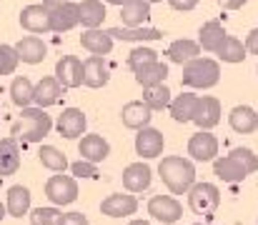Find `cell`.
Listing matches in <instances>:
<instances>
[{
	"mask_svg": "<svg viewBox=\"0 0 258 225\" xmlns=\"http://www.w3.org/2000/svg\"><path fill=\"white\" fill-rule=\"evenodd\" d=\"M20 63L15 45H0V75H10Z\"/></svg>",
	"mask_w": 258,
	"mask_h": 225,
	"instance_id": "37",
	"label": "cell"
},
{
	"mask_svg": "<svg viewBox=\"0 0 258 225\" xmlns=\"http://www.w3.org/2000/svg\"><path fill=\"white\" fill-rule=\"evenodd\" d=\"M193 225H203V223H193Z\"/></svg>",
	"mask_w": 258,
	"mask_h": 225,
	"instance_id": "51",
	"label": "cell"
},
{
	"mask_svg": "<svg viewBox=\"0 0 258 225\" xmlns=\"http://www.w3.org/2000/svg\"><path fill=\"white\" fill-rule=\"evenodd\" d=\"M20 168V148L18 138H3L0 140V175H13Z\"/></svg>",
	"mask_w": 258,
	"mask_h": 225,
	"instance_id": "26",
	"label": "cell"
},
{
	"mask_svg": "<svg viewBox=\"0 0 258 225\" xmlns=\"http://www.w3.org/2000/svg\"><path fill=\"white\" fill-rule=\"evenodd\" d=\"M246 53H248V48H246L238 38L228 35V38L223 40V45L218 48L216 55H218L223 63H243V60H246Z\"/></svg>",
	"mask_w": 258,
	"mask_h": 225,
	"instance_id": "34",
	"label": "cell"
},
{
	"mask_svg": "<svg viewBox=\"0 0 258 225\" xmlns=\"http://www.w3.org/2000/svg\"><path fill=\"white\" fill-rule=\"evenodd\" d=\"M248 0H218V5L223 8V10H238V8H243Z\"/></svg>",
	"mask_w": 258,
	"mask_h": 225,
	"instance_id": "45",
	"label": "cell"
},
{
	"mask_svg": "<svg viewBox=\"0 0 258 225\" xmlns=\"http://www.w3.org/2000/svg\"><path fill=\"white\" fill-rule=\"evenodd\" d=\"M228 125L233 128V133L238 135H248L258 128V113L251 105H236L228 113Z\"/></svg>",
	"mask_w": 258,
	"mask_h": 225,
	"instance_id": "16",
	"label": "cell"
},
{
	"mask_svg": "<svg viewBox=\"0 0 258 225\" xmlns=\"http://www.w3.org/2000/svg\"><path fill=\"white\" fill-rule=\"evenodd\" d=\"M148 215H153L156 220H161L166 225H173L180 220L183 208H180V203L173 195H153L148 200Z\"/></svg>",
	"mask_w": 258,
	"mask_h": 225,
	"instance_id": "6",
	"label": "cell"
},
{
	"mask_svg": "<svg viewBox=\"0 0 258 225\" xmlns=\"http://www.w3.org/2000/svg\"><path fill=\"white\" fill-rule=\"evenodd\" d=\"M73 175H78V178H98L100 173H98V168H95V163H90V160H78V163H73Z\"/></svg>",
	"mask_w": 258,
	"mask_h": 225,
	"instance_id": "41",
	"label": "cell"
},
{
	"mask_svg": "<svg viewBox=\"0 0 258 225\" xmlns=\"http://www.w3.org/2000/svg\"><path fill=\"white\" fill-rule=\"evenodd\" d=\"M213 173H216V178H221L223 183H241L246 175H251L233 155L216 158V160H213Z\"/></svg>",
	"mask_w": 258,
	"mask_h": 225,
	"instance_id": "18",
	"label": "cell"
},
{
	"mask_svg": "<svg viewBox=\"0 0 258 225\" xmlns=\"http://www.w3.org/2000/svg\"><path fill=\"white\" fill-rule=\"evenodd\" d=\"M128 225H151V223H148V220H131Z\"/></svg>",
	"mask_w": 258,
	"mask_h": 225,
	"instance_id": "48",
	"label": "cell"
},
{
	"mask_svg": "<svg viewBox=\"0 0 258 225\" xmlns=\"http://www.w3.org/2000/svg\"><path fill=\"white\" fill-rule=\"evenodd\" d=\"M193 123H196L201 130H211V128H216V125L221 123V103H218V98H213V95H203V98L198 100V110H196Z\"/></svg>",
	"mask_w": 258,
	"mask_h": 225,
	"instance_id": "14",
	"label": "cell"
},
{
	"mask_svg": "<svg viewBox=\"0 0 258 225\" xmlns=\"http://www.w3.org/2000/svg\"><path fill=\"white\" fill-rule=\"evenodd\" d=\"M231 155L248 170V173H256L258 170V155L253 153V150H248V148H233L231 150Z\"/></svg>",
	"mask_w": 258,
	"mask_h": 225,
	"instance_id": "39",
	"label": "cell"
},
{
	"mask_svg": "<svg viewBox=\"0 0 258 225\" xmlns=\"http://www.w3.org/2000/svg\"><path fill=\"white\" fill-rule=\"evenodd\" d=\"M63 83L58 80V78H43L38 85H35V98H33V103L38 105V108H48V105H55L58 100H60V95H63Z\"/></svg>",
	"mask_w": 258,
	"mask_h": 225,
	"instance_id": "22",
	"label": "cell"
},
{
	"mask_svg": "<svg viewBox=\"0 0 258 225\" xmlns=\"http://www.w3.org/2000/svg\"><path fill=\"white\" fill-rule=\"evenodd\" d=\"M221 80V65L211 58H193L183 65V75H180V83L188 85V88H201V90H208L213 85H218Z\"/></svg>",
	"mask_w": 258,
	"mask_h": 225,
	"instance_id": "3",
	"label": "cell"
},
{
	"mask_svg": "<svg viewBox=\"0 0 258 225\" xmlns=\"http://www.w3.org/2000/svg\"><path fill=\"white\" fill-rule=\"evenodd\" d=\"M120 118H123V125L131 128V130H141L151 123L153 118V108L146 103V100H131L123 105L120 110Z\"/></svg>",
	"mask_w": 258,
	"mask_h": 225,
	"instance_id": "12",
	"label": "cell"
},
{
	"mask_svg": "<svg viewBox=\"0 0 258 225\" xmlns=\"http://www.w3.org/2000/svg\"><path fill=\"white\" fill-rule=\"evenodd\" d=\"M10 98H13L15 105L28 108V105L33 103V98H35V85H33L25 75H20V78H15V80L10 83Z\"/></svg>",
	"mask_w": 258,
	"mask_h": 225,
	"instance_id": "32",
	"label": "cell"
},
{
	"mask_svg": "<svg viewBox=\"0 0 258 225\" xmlns=\"http://www.w3.org/2000/svg\"><path fill=\"white\" fill-rule=\"evenodd\" d=\"M156 60H158V53L151 50V48H136V50H131V55H128V65H131L133 70H138V68L148 65V63H156Z\"/></svg>",
	"mask_w": 258,
	"mask_h": 225,
	"instance_id": "38",
	"label": "cell"
},
{
	"mask_svg": "<svg viewBox=\"0 0 258 225\" xmlns=\"http://www.w3.org/2000/svg\"><path fill=\"white\" fill-rule=\"evenodd\" d=\"M81 45L86 48L90 55H108L113 50V35L108 30H98V28H88L81 35Z\"/></svg>",
	"mask_w": 258,
	"mask_h": 225,
	"instance_id": "19",
	"label": "cell"
},
{
	"mask_svg": "<svg viewBox=\"0 0 258 225\" xmlns=\"http://www.w3.org/2000/svg\"><path fill=\"white\" fill-rule=\"evenodd\" d=\"M15 50H18L20 60H23V63H28V65L43 63V60H45V55H48L45 43H43L40 38H35V35H25V38H20V40L15 43Z\"/></svg>",
	"mask_w": 258,
	"mask_h": 225,
	"instance_id": "17",
	"label": "cell"
},
{
	"mask_svg": "<svg viewBox=\"0 0 258 225\" xmlns=\"http://www.w3.org/2000/svg\"><path fill=\"white\" fill-rule=\"evenodd\" d=\"M143 100L153 108V110H163V108H171L173 103V93L161 83V85H156V88H146V95H143Z\"/></svg>",
	"mask_w": 258,
	"mask_h": 225,
	"instance_id": "35",
	"label": "cell"
},
{
	"mask_svg": "<svg viewBox=\"0 0 258 225\" xmlns=\"http://www.w3.org/2000/svg\"><path fill=\"white\" fill-rule=\"evenodd\" d=\"M246 48H248V53L258 55V28H253V30L248 33V38H246Z\"/></svg>",
	"mask_w": 258,
	"mask_h": 225,
	"instance_id": "44",
	"label": "cell"
},
{
	"mask_svg": "<svg viewBox=\"0 0 258 225\" xmlns=\"http://www.w3.org/2000/svg\"><path fill=\"white\" fill-rule=\"evenodd\" d=\"M66 3H71V0H43V5H45L48 10H55V8H60V5H66Z\"/></svg>",
	"mask_w": 258,
	"mask_h": 225,
	"instance_id": "46",
	"label": "cell"
},
{
	"mask_svg": "<svg viewBox=\"0 0 258 225\" xmlns=\"http://www.w3.org/2000/svg\"><path fill=\"white\" fill-rule=\"evenodd\" d=\"M108 3H110V5H120V8H123V5H128L131 0H108Z\"/></svg>",
	"mask_w": 258,
	"mask_h": 225,
	"instance_id": "47",
	"label": "cell"
},
{
	"mask_svg": "<svg viewBox=\"0 0 258 225\" xmlns=\"http://www.w3.org/2000/svg\"><path fill=\"white\" fill-rule=\"evenodd\" d=\"M5 213H8V208H3V203H0V220L5 218Z\"/></svg>",
	"mask_w": 258,
	"mask_h": 225,
	"instance_id": "49",
	"label": "cell"
},
{
	"mask_svg": "<svg viewBox=\"0 0 258 225\" xmlns=\"http://www.w3.org/2000/svg\"><path fill=\"white\" fill-rule=\"evenodd\" d=\"M113 38H118V40H128V43H138V40H158V38H163V33L158 30V28H143V25H138V28H110L108 30Z\"/></svg>",
	"mask_w": 258,
	"mask_h": 225,
	"instance_id": "30",
	"label": "cell"
},
{
	"mask_svg": "<svg viewBox=\"0 0 258 225\" xmlns=\"http://www.w3.org/2000/svg\"><path fill=\"white\" fill-rule=\"evenodd\" d=\"M163 145H166V138H163V133L161 130H156V128H141L138 130V135H136V153L141 155V158H146V160H151V158H158L161 153H163Z\"/></svg>",
	"mask_w": 258,
	"mask_h": 225,
	"instance_id": "10",
	"label": "cell"
},
{
	"mask_svg": "<svg viewBox=\"0 0 258 225\" xmlns=\"http://www.w3.org/2000/svg\"><path fill=\"white\" fill-rule=\"evenodd\" d=\"M86 125H88V118L81 108H66V110L58 115V123H55L58 133H60L63 138H68V140L81 138L83 130H86Z\"/></svg>",
	"mask_w": 258,
	"mask_h": 225,
	"instance_id": "9",
	"label": "cell"
},
{
	"mask_svg": "<svg viewBox=\"0 0 258 225\" xmlns=\"http://www.w3.org/2000/svg\"><path fill=\"white\" fill-rule=\"evenodd\" d=\"M173 10H193L198 5V0H168Z\"/></svg>",
	"mask_w": 258,
	"mask_h": 225,
	"instance_id": "43",
	"label": "cell"
},
{
	"mask_svg": "<svg viewBox=\"0 0 258 225\" xmlns=\"http://www.w3.org/2000/svg\"><path fill=\"white\" fill-rule=\"evenodd\" d=\"M45 195L55 205H71L78 198V183L71 175H53L45 183Z\"/></svg>",
	"mask_w": 258,
	"mask_h": 225,
	"instance_id": "5",
	"label": "cell"
},
{
	"mask_svg": "<svg viewBox=\"0 0 258 225\" xmlns=\"http://www.w3.org/2000/svg\"><path fill=\"white\" fill-rule=\"evenodd\" d=\"M58 218H60V213H58L55 208H38V210L30 213L33 225H55Z\"/></svg>",
	"mask_w": 258,
	"mask_h": 225,
	"instance_id": "40",
	"label": "cell"
},
{
	"mask_svg": "<svg viewBox=\"0 0 258 225\" xmlns=\"http://www.w3.org/2000/svg\"><path fill=\"white\" fill-rule=\"evenodd\" d=\"M20 25L28 30V33H48L53 30V20H50V10L40 3V5H25L20 10Z\"/></svg>",
	"mask_w": 258,
	"mask_h": 225,
	"instance_id": "7",
	"label": "cell"
},
{
	"mask_svg": "<svg viewBox=\"0 0 258 225\" xmlns=\"http://www.w3.org/2000/svg\"><path fill=\"white\" fill-rule=\"evenodd\" d=\"M78 153H81L83 160L100 163V160L108 158L110 145H108V140H105L103 135H95V133H93V135H83V140H81V145H78Z\"/></svg>",
	"mask_w": 258,
	"mask_h": 225,
	"instance_id": "25",
	"label": "cell"
},
{
	"mask_svg": "<svg viewBox=\"0 0 258 225\" xmlns=\"http://www.w3.org/2000/svg\"><path fill=\"white\" fill-rule=\"evenodd\" d=\"M55 78L63 83V88H78L86 83V70L83 63L76 55H63L55 65Z\"/></svg>",
	"mask_w": 258,
	"mask_h": 225,
	"instance_id": "11",
	"label": "cell"
},
{
	"mask_svg": "<svg viewBox=\"0 0 258 225\" xmlns=\"http://www.w3.org/2000/svg\"><path fill=\"white\" fill-rule=\"evenodd\" d=\"M201 43H196V40H188V38H180V40H173L171 45H168V60L175 63V65H185L188 60H193V58H201Z\"/></svg>",
	"mask_w": 258,
	"mask_h": 225,
	"instance_id": "24",
	"label": "cell"
},
{
	"mask_svg": "<svg viewBox=\"0 0 258 225\" xmlns=\"http://www.w3.org/2000/svg\"><path fill=\"white\" fill-rule=\"evenodd\" d=\"M5 208L13 218H23L30 210V190L23 188V185H13L8 190V205Z\"/></svg>",
	"mask_w": 258,
	"mask_h": 225,
	"instance_id": "31",
	"label": "cell"
},
{
	"mask_svg": "<svg viewBox=\"0 0 258 225\" xmlns=\"http://www.w3.org/2000/svg\"><path fill=\"white\" fill-rule=\"evenodd\" d=\"M198 95H193V93H183V95H175L171 103V115L175 123H193V118H196V110H198Z\"/></svg>",
	"mask_w": 258,
	"mask_h": 225,
	"instance_id": "23",
	"label": "cell"
},
{
	"mask_svg": "<svg viewBox=\"0 0 258 225\" xmlns=\"http://www.w3.org/2000/svg\"><path fill=\"white\" fill-rule=\"evenodd\" d=\"M133 73H136L138 85H143V88H156V85H161V83L168 78V65L161 63V60H156V63H148V65H143V68H138V70H133Z\"/></svg>",
	"mask_w": 258,
	"mask_h": 225,
	"instance_id": "29",
	"label": "cell"
},
{
	"mask_svg": "<svg viewBox=\"0 0 258 225\" xmlns=\"http://www.w3.org/2000/svg\"><path fill=\"white\" fill-rule=\"evenodd\" d=\"M151 180H153V170L146 165V163H131L125 170H123V185L125 190L131 193H143L151 188Z\"/></svg>",
	"mask_w": 258,
	"mask_h": 225,
	"instance_id": "15",
	"label": "cell"
},
{
	"mask_svg": "<svg viewBox=\"0 0 258 225\" xmlns=\"http://www.w3.org/2000/svg\"><path fill=\"white\" fill-rule=\"evenodd\" d=\"M55 225H88V218L83 213H66V215L58 218Z\"/></svg>",
	"mask_w": 258,
	"mask_h": 225,
	"instance_id": "42",
	"label": "cell"
},
{
	"mask_svg": "<svg viewBox=\"0 0 258 225\" xmlns=\"http://www.w3.org/2000/svg\"><path fill=\"white\" fill-rule=\"evenodd\" d=\"M226 38H228V35H226V30H223V25H221L218 20H208V23H203L201 30H198V43H201V48H203L206 53H218V48L223 45Z\"/></svg>",
	"mask_w": 258,
	"mask_h": 225,
	"instance_id": "21",
	"label": "cell"
},
{
	"mask_svg": "<svg viewBox=\"0 0 258 225\" xmlns=\"http://www.w3.org/2000/svg\"><path fill=\"white\" fill-rule=\"evenodd\" d=\"M50 20H53V30H55V33L73 30V28L81 23V5H76V3H66V5L50 10Z\"/></svg>",
	"mask_w": 258,
	"mask_h": 225,
	"instance_id": "20",
	"label": "cell"
},
{
	"mask_svg": "<svg viewBox=\"0 0 258 225\" xmlns=\"http://www.w3.org/2000/svg\"><path fill=\"white\" fill-rule=\"evenodd\" d=\"M81 5V23L83 28H98L103 20H105V5L100 0H83L78 3Z\"/></svg>",
	"mask_w": 258,
	"mask_h": 225,
	"instance_id": "33",
	"label": "cell"
},
{
	"mask_svg": "<svg viewBox=\"0 0 258 225\" xmlns=\"http://www.w3.org/2000/svg\"><path fill=\"white\" fill-rule=\"evenodd\" d=\"M100 210H103V215H108V218H125V215H133V213L138 210V200H136V195L115 193V195H108V198L100 203Z\"/></svg>",
	"mask_w": 258,
	"mask_h": 225,
	"instance_id": "13",
	"label": "cell"
},
{
	"mask_svg": "<svg viewBox=\"0 0 258 225\" xmlns=\"http://www.w3.org/2000/svg\"><path fill=\"white\" fill-rule=\"evenodd\" d=\"M151 5H153V3H148V0H131L128 5H123V8H120L123 25H128V28L143 25V23L151 18Z\"/></svg>",
	"mask_w": 258,
	"mask_h": 225,
	"instance_id": "27",
	"label": "cell"
},
{
	"mask_svg": "<svg viewBox=\"0 0 258 225\" xmlns=\"http://www.w3.org/2000/svg\"><path fill=\"white\" fill-rule=\"evenodd\" d=\"M188 205H190V210L196 215L211 218L218 210V205H221V190L213 183H196L188 190Z\"/></svg>",
	"mask_w": 258,
	"mask_h": 225,
	"instance_id": "4",
	"label": "cell"
},
{
	"mask_svg": "<svg viewBox=\"0 0 258 225\" xmlns=\"http://www.w3.org/2000/svg\"><path fill=\"white\" fill-rule=\"evenodd\" d=\"M148 3H161V0H148Z\"/></svg>",
	"mask_w": 258,
	"mask_h": 225,
	"instance_id": "50",
	"label": "cell"
},
{
	"mask_svg": "<svg viewBox=\"0 0 258 225\" xmlns=\"http://www.w3.org/2000/svg\"><path fill=\"white\" fill-rule=\"evenodd\" d=\"M50 128H53V120L45 113V108H23L20 118L10 128V135L25 143H38L50 133Z\"/></svg>",
	"mask_w": 258,
	"mask_h": 225,
	"instance_id": "2",
	"label": "cell"
},
{
	"mask_svg": "<svg viewBox=\"0 0 258 225\" xmlns=\"http://www.w3.org/2000/svg\"><path fill=\"white\" fill-rule=\"evenodd\" d=\"M158 175L173 195H188V190L196 185V165L180 155L163 158L158 165Z\"/></svg>",
	"mask_w": 258,
	"mask_h": 225,
	"instance_id": "1",
	"label": "cell"
},
{
	"mask_svg": "<svg viewBox=\"0 0 258 225\" xmlns=\"http://www.w3.org/2000/svg\"><path fill=\"white\" fill-rule=\"evenodd\" d=\"M38 158H40V163H43L48 170L63 173V170L68 168V160H66V155H63V153H60L58 148H53V145H43V148L38 150Z\"/></svg>",
	"mask_w": 258,
	"mask_h": 225,
	"instance_id": "36",
	"label": "cell"
},
{
	"mask_svg": "<svg viewBox=\"0 0 258 225\" xmlns=\"http://www.w3.org/2000/svg\"><path fill=\"white\" fill-rule=\"evenodd\" d=\"M83 70H86V85L88 88H103L108 83V65L103 60V55H90L86 63H83Z\"/></svg>",
	"mask_w": 258,
	"mask_h": 225,
	"instance_id": "28",
	"label": "cell"
},
{
	"mask_svg": "<svg viewBox=\"0 0 258 225\" xmlns=\"http://www.w3.org/2000/svg\"><path fill=\"white\" fill-rule=\"evenodd\" d=\"M188 155L193 160H198V163L216 160V155H218V138L211 135V130H198L188 140Z\"/></svg>",
	"mask_w": 258,
	"mask_h": 225,
	"instance_id": "8",
	"label": "cell"
}]
</instances>
